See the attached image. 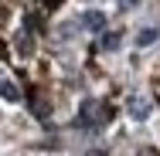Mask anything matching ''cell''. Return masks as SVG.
<instances>
[{"label":"cell","mask_w":160,"mask_h":156,"mask_svg":"<svg viewBox=\"0 0 160 156\" xmlns=\"http://www.w3.org/2000/svg\"><path fill=\"white\" fill-rule=\"evenodd\" d=\"M126 112H129V119H133V122H147V119H150V112H153V102H150L147 95H129Z\"/></svg>","instance_id":"cell-2"},{"label":"cell","mask_w":160,"mask_h":156,"mask_svg":"<svg viewBox=\"0 0 160 156\" xmlns=\"http://www.w3.org/2000/svg\"><path fill=\"white\" fill-rule=\"evenodd\" d=\"M119 7L123 10H133V7H140V0H119Z\"/></svg>","instance_id":"cell-8"},{"label":"cell","mask_w":160,"mask_h":156,"mask_svg":"<svg viewBox=\"0 0 160 156\" xmlns=\"http://www.w3.org/2000/svg\"><path fill=\"white\" fill-rule=\"evenodd\" d=\"M17 51H21V54H31V51H34V37H31V31H21V34H17Z\"/></svg>","instance_id":"cell-6"},{"label":"cell","mask_w":160,"mask_h":156,"mask_svg":"<svg viewBox=\"0 0 160 156\" xmlns=\"http://www.w3.org/2000/svg\"><path fill=\"white\" fill-rule=\"evenodd\" d=\"M136 156H157V153H153V149H140Z\"/></svg>","instance_id":"cell-9"},{"label":"cell","mask_w":160,"mask_h":156,"mask_svg":"<svg viewBox=\"0 0 160 156\" xmlns=\"http://www.w3.org/2000/svg\"><path fill=\"white\" fill-rule=\"evenodd\" d=\"M109 119H112L109 105H102V102H96V98H85L82 109H78V119H75V122L82 125V129H99V125H106Z\"/></svg>","instance_id":"cell-1"},{"label":"cell","mask_w":160,"mask_h":156,"mask_svg":"<svg viewBox=\"0 0 160 156\" xmlns=\"http://www.w3.org/2000/svg\"><path fill=\"white\" fill-rule=\"evenodd\" d=\"M157 37H160V31H157V27H143V31L136 34V44H140V48H150Z\"/></svg>","instance_id":"cell-5"},{"label":"cell","mask_w":160,"mask_h":156,"mask_svg":"<svg viewBox=\"0 0 160 156\" xmlns=\"http://www.w3.org/2000/svg\"><path fill=\"white\" fill-rule=\"evenodd\" d=\"M78 24L85 31H106V14L102 10H82L78 14Z\"/></svg>","instance_id":"cell-3"},{"label":"cell","mask_w":160,"mask_h":156,"mask_svg":"<svg viewBox=\"0 0 160 156\" xmlns=\"http://www.w3.org/2000/svg\"><path fill=\"white\" fill-rule=\"evenodd\" d=\"M119 44H123V34L119 31H102V51H116V48H119Z\"/></svg>","instance_id":"cell-4"},{"label":"cell","mask_w":160,"mask_h":156,"mask_svg":"<svg viewBox=\"0 0 160 156\" xmlns=\"http://www.w3.org/2000/svg\"><path fill=\"white\" fill-rule=\"evenodd\" d=\"M0 95L7 98V102H17L21 92H17V85H10V82H0Z\"/></svg>","instance_id":"cell-7"}]
</instances>
